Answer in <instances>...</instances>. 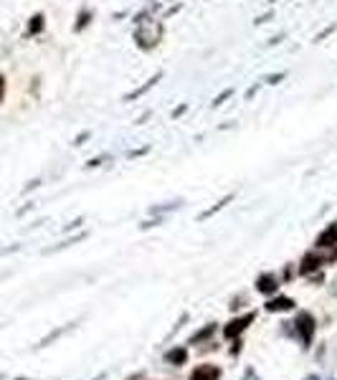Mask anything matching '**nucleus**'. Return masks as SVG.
I'll return each mask as SVG.
<instances>
[{
	"label": "nucleus",
	"instance_id": "obj_1",
	"mask_svg": "<svg viewBox=\"0 0 337 380\" xmlns=\"http://www.w3.org/2000/svg\"><path fill=\"white\" fill-rule=\"evenodd\" d=\"M294 332H297L299 342H302V348H310L312 340H314V332H317V322H314V317L310 312H299L297 319H294Z\"/></svg>",
	"mask_w": 337,
	"mask_h": 380
},
{
	"label": "nucleus",
	"instance_id": "obj_2",
	"mask_svg": "<svg viewBox=\"0 0 337 380\" xmlns=\"http://www.w3.org/2000/svg\"><path fill=\"white\" fill-rule=\"evenodd\" d=\"M254 319H256L254 312H248V315H243V317H236V319H231V322L223 327V335L229 337V340H234V337H239L241 332H246L248 324L254 322Z\"/></svg>",
	"mask_w": 337,
	"mask_h": 380
},
{
	"label": "nucleus",
	"instance_id": "obj_3",
	"mask_svg": "<svg viewBox=\"0 0 337 380\" xmlns=\"http://www.w3.org/2000/svg\"><path fill=\"white\" fill-rule=\"evenodd\" d=\"M188 380H221V367L218 365H198Z\"/></svg>",
	"mask_w": 337,
	"mask_h": 380
},
{
	"label": "nucleus",
	"instance_id": "obj_4",
	"mask_svg": "<svg viewBox=\"0 0 337 380\" xmlns=\"http://www.w3.org/2000/svg\"><path fill=\"white\" fill-rule=\"evenodd\" d=\"M256 289H259L261 294H274V291L279 289V281H276L274 274H264V277H259V281H256Z\"/></svg>",
	"mask_w": 337,
	"mask_h": 380
},
{
	"label": "nucleus",
	"instance_id": "obj_5",
	"mask_svg": "<svg viewBox=\"0 0 337 380\" xmlns=\"http://www.w3.org/2000/svg\"><path fill=\"white\" fill-rule=\"evenodd\" d=\"M165 360L170 362V365H185L188 362V350L185 348H172L165 353Z\"/></svg>",
	"mask_w": 337,
	"mask_h": 380
},
{
	"label": "nucleus",
	"instance_id": "obj_6",
	"mask_svg": "<svg viewBox=\"0 0 337 380\" xmlns=\"http://www.w3.org/2000/svg\"><path fill=\"white\" fill-rule=\"evenodd\" d=\"M267 310L269 312H289V310H294V299L276 297V299H272V302L267 304Z\"/></svg>",
	"mask_w": 337,
	"mask_h": 380
},
{
	"label": "nucleus",
	"instance_id": "obj_7",
	"mask_svg": "<svg viewBox=\"0 0 337 380\" xmlns=\"http://www.w3.org/2000/svg\"><path fill=\"white\" fill-rule=\"evenodd\" d=\"M213 332H216V324H208V327H203L201 332H196V335L191 337V345H201V342L208 340V337L213 335Z\"/></svg>",
	"mask_w": 337,
	"mask_h": 380
},
{
	"label": "nucleus",
	"instance_id": "obj_8",
	"mask_svg": "<svg viewBox=\"0 0 337 380\" xmlns=\"http://www.w3.org/2000/svg\"><path fill=\"white\" fill-rule=\"evenodd\" d=\"M241 380H261L259 375H256V370L254 367H246V373H243V378Z\"/></svg>",
	"mask_w": 337,
	"mask_h": 380
},
{
	"label": "nucleus",
	"instance_id": "obj_9",
	"mask_svg": "<svg viewBox=\"0 0 337 380\" xmlns=\"http://www.w3.org/2000/svg\"><path fill=\"white\" fill-rule=\"evenodd\" d=\"M33 20H36V23H31V31H39V28H41V15H39V18H33Z\"/></svg>",
	"mask_w": 337,
	"mask_h": 380
},
{
	"label": "nucleus",
	"instance_id": "obj_10",
	"mask_svg": "<svg viewBox=\"0 0 337 380\" xmlns=\"http://www.w3.org/2000/svg\"><path fill=\"white\" fill-rule=\"evenodd\" d=\"M3 89H6V82H3V76H0V99H3Z\"/></svg>",
	"mask_w": 337,
	"mask_h": 380
},
{
	"label": "nucleus",
	"instance_id": "obj_11",
	"mask_svg": "<svg viewBox=\"0 0 337 380\" xmlns=\"http://www.w3.org/2000/svg\"><path fill=\"white\" fill-rule=\"evenodd\" d=\"M305 380H319V378H317V375H307Z\"/></svg>",
	"mask_w": 337,
	"mask_h": 380
}]
</instances>
